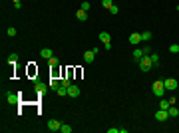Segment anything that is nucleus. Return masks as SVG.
<instances>
[{
    "instance_id": "obj_1",
    "label": "nucleus",
    "mask_w": 179,
    "mask_h": 133,
    "mask_svg": "<svg viewBox=\"0 0 179 133\" xmlns=\"http://www.w3.org/2000/svg\"><path fill=\"white\" fill-rule=\"evenodd\" d=\"M151 91L155 93L157 97H163V93H165V86H163V79H157L155 84L151 86Z\"/></svg>"
},
{
    "instance_id": "obj_2",
    "label": "nucleus",
    "mask_w": 179,
    "mask_h": 133,
    "mask_svg": "<svg viewBox=\"0 0 179 133\" xmlns=\"http://www.w3.org/2000/svg\"><path fill=\"white\" fill-rule=\"evenodd\" d=\"M139 68H141V72H149V70L153 68V62H151V58H149V56H143V58L139 60Z\"/></svg>"
},
{
    "instance_id": "obj_3",
    "label": "nucleus",
    "mask_w": 179,
    "mask_h": 133,
    "mask_svg": "<svg viewBox=\"0 0 179 133\" xmlns=\"http://www.w3.org/2000/svg\"><path fill=\"white\" fill-rule=\"evenodd\" d=\"M48 88H50V84H44V81H38V79L34 81V91H36L38 95H44V93H46V89H48Z\"/></svg>"
},
{
    "instance_id": "obj_4",
    "label": "nucleus",
    "mask_w": 179,
    "mask_h": 133,
    "mask_svg": "<svg viewBox=\"0 0 179 133\" xmlns=\"http://www.w3.org/2000/svg\"><path fill=\"white\" fill-rule=\"evenodd\" d=\"M163 86H165V89H167V91H175V89L179 88L177 79H173V78H167V79H163Z\"/></svg>"
},
{
    "instance_id": "obj_5",
    "label": "nucleus",
    "mask_w": 179,
    "mask_h": 133,
    "mask_svg": "<svg viewBox=\"0 0 179 133\" xmlns=\"http://www.w3.org/2000/svg\"><path fill=\"white\" fill-rule=\"evenodd\" d=\"M100 40L103 42V48H106V50L112 48V38H110V34H108V32H100Z\"/></svg>"
},
{
    "instance_id": "obj_6",
    "label": "nucleus",
    "mask_w": 179,
    "mask_h": 133,
    "mask_svg": "<svg viewBox=\"0 0 179 133\" xmlns=\"http://www.w3.org/2000/svg\"><path fill=\"white\" fill-rule=\"evenodd\" d=\"M78 95H80V86L70 84V86H68V97H78Z\"/></svg>"
},
{
    "instance_id": "obj_7",
    "label": "nucleus",
    "mask_w": 179,
    "mask_h": 133,
    "mask_svg": "<svg viewBox=\"0 0 179 133\" xmlns=\"http://www.w3.org/2000/svg\"><path fill=\"white\" fill-rule=\"evenodd\" d=\"M167 117H169V111H167V109H161V107H159V111L155 113V119H157V121H165Z\"/></svg>"
},
{
    "instance_id": "obj_8",
    "label": "nucleus",
    "mask_w": 179,
    "mask_h": 133,
    "mask_svg": "<svg viewBox=\"0 0 179 133\" xmlns=\"http://www.w3.org/2000/svg\"><path fill=\"white\" fill-rule=\"evenodd\" d=\"M60 127H62V123L58 121V119H50L48 121V129L50 131H60Z\"/></svg>"
},
{
    "instance_id": "obj_9",
    "label": "nucleus",
    "mask_w": 179,
    "mask_h": 133,
    "mask_svg": "<svg viewBox=\"0 0 179 133\" xmlns=\"http://www.w3.org/2000/svg\"><path fill=\"white\" fill-rule=\"evenodd\" d=\"M139 42H141V34L131 32V36H129V44H131V46H137Z\"/></svg>"
},
{
    "instance_id": "obj_10",
    "label": "nucleus",
    "mask_w": 179,
    "mask_h": 133,
    "mask_svg": "<svg viewBox=\"0 0 179 133\" xmlns=\"http://www.w3.org/2000/svg\"><path fill=\"white\" fill-rule=\"evenodd\" d=\"M6 101L14 105V103H18V95H16V93H12V91H6Z\"/></svg>"
},
{
    "instance_id": "obj_11",
    "label": "nucleus",
    "mask_w": 179,
    "mask_h": 133,
    "mask_svg": "<svg viewBox=\"0 0 179 133\" xmlns=\"http://www.w3.org/2000/svg\"><path fill=\"white\" fill-rule=\"evenodd\" d=\"M76 18H78V20H82V22H86V20H88V12L80 8V10H78V14H76Z\"/></svg>"
},
{
    "instance_id": "obj_12",
    "label": "nucleus",
    "mask_w": 179,
    "mask_h": 133,
    "mask_svg": "<svg viewBox=\"0 0 179 133\" xmlns=\"http://www.w3.org/2000/svg\"><path fill=\"white\" fill-rule=\"evenodd\" d=\"M94 58H96V54H94V50H90V52H86V54H84V60H86L88 64H92V62H94Z\"/></svg>"
},
{
    "instance_id": "obj_13",
    "label": "nucleus",
    "mask_w": 179,
    "mask_h": 133,
    "mask_svg": "<svg viewBox=\"0 0 179 133\" xmlns=\"http://www.w3.org/2000/svg\"><path fill=\"white\" fill-rule=\"evenodd\" d=\"M169 117H177V115H179V109H177V107H175V103H173V105H169Z\"/></svg>"
},
{
    "instance_id": "obj_14",
    "label": "nucleus",
    "mask_w": 179,
    "mask_h": 133,
    "mask_svg": "<svg viewBox=\"0 0 179 133\" xmlns=\"http://www.w3.org/2000/svg\"><path fill=\"white\" fill-rule=\"evenodd\" d=\"M56 93H58V95H62V97H64V95H68V88H66V86H62V84H60V86H58V89H56Z\"/></svg>"
},
{
    "instance_id": "obj_15",
    "label": "nucleus",
    "mask_w": 179,
    "mask_h": 133,
    "mask_svg": "<svg viewBox=\"0 0 179 133\" xmlns=\"http://www.w3.org/2000/svg\"><path fill=\"white\" fill-rule=\"evenodd\" d=\"M48 64H50V68H58V66H60V60H58L56 56H52V58L48 60Z\"/></svg>"
},
{
    "instance_id": "obj_16",
    "label": "nucleus",
    "mask_w": 179,
    "mask_h": 133,
    "mask_svg": "<svg viewBox=\"0 0 179 133\" xmlns=\"http://www.w3.org/2000/svg\"><path fill=\"white\" fill-rule=\"evenodd\" d=\"M143 56H145V52H143V50H139V48H137V50H134V58L137 60V62H139Z\"/></svg>"
},
{
    "instance_id": "obj_17",
    "label": "nucleus",
    "mask_w": 179,
    "mask_h": 133,
    "mask_svg": "<svg viewBox=\"0 0 179 133\" xmlns=\"http://www.w3.org/2000/svg\"><path fill=\"white\" fill-rule=\"evenodd\" d=\"M40 56L46 58V60H50V58H52V50H50V48H44V50L40 52Z\"/></svg>"
},
{
    "instance_id": "obj_18",
    "label": "nucleus",
    "mask_w": 179,
    "mask_h": 133,
    "mask_svg": "<svg viewBox=\"0 0 179 133\" xmlns=\"http://www.w3.org/2000/svg\"><path fill=\"white\" fill-rule=\"evenodd\" d=\"M48 84H50V89H52V91H56V89H58V86H60V81H58L56 78H52L50 81H48Z\"/></svg>"
},
{
    "instance_id": "obj_19",
    "label": "nucleus",
    "mask_w": 179,
    "mask_h": 133,
    "mask_svg": "<svg viewBox=\"0 0 179 133\" xmlns=\"http://www.w3.org/2000/svg\"><path fill=\"white\" fill-rule=\"evenodd\" d=\"M169 105H171V101L161 97V101H159V107H161V109H169Z\"/></svg>"
},
{
    "instance_id": "obj_20",
    "label": "nucleus",
    "mask_w": 179,
    "mask_h": 133,
    "mask_svg": "<svg viewBox=\"0 0 179 133\" xmlns=\"http://www.w3.org/2000/svg\"><path fill=\"white\" fill-rule=\"evenodd\" d=\"M16 62H18V54H10L8 56V64H10V66H14Z\"/></svg>"
},
{
    "instance_id": "obj_21",
    "label": "nucleus",
    "mask_w": 179,
    "mask_h": 133,
    "mask_svg": "<svg viewBox=\"0 0 179 133\" xmlns=\"http://www.w3.org/2000/svg\"><path fill=\"white\" fill-rule=\"evenodd\" d=\"M151 40V32H141V42H149Z\"/></svg>"
},
{
    "instance_id": "obj_22",
    "label": "nucleus",
    "mask_w": 179,
    "mask_h": 133,
    "mask_svg": "<svg viewBox=\"0 0 179 133\" xmlns=\"http://www.w3.org/2000/svg\"><path fill=\"white\" fill-rule=\"evenodd\" d=\"M60 131H62V133H72V127H70L68 123H62V127H60Z\"/></svg>"
},
{
    "instance_id": "obj_23",
    "label": "nucleus",
    "mask_w": 179,
    "mask_h": 133,
    "mask_svg": "<svg viewBox=\"0 0 179 133\" xmlns=\"http://www.w3.org/2000/svg\"><path fill=\"white\" fill-rule=\"evenodd\" d=\"M169 52H171V54H177L179 52V44H171L169 46Z\"/></svg>"
},
{
    "instance_id": "obj_24",
    "label": "nucleus",
    "mask_w": 179,
    "mask_h": 133,
    "mask_svg": "<svg viewBox=\"0 0 179 133\" xmlns=\"http://www.w3.org/2000/svg\"><path fill=\"white\" fill-rule=\"evenodd\" d=\"M112 4H113V0H101V6H103V8H110Z\"/></svg>"
},
{
    "instance_id": "obj_25",
    "label": "nucleus",
    "mask_w": 179,
    "mask_h": 133,
    "mask_svg": "<svg viewBox=\"0 0 179 133\" xmlns=\"http://www.w3.org/2000/svg\"><path fill=\"white\" fill-rule=\"evenodd\" d=\"M108 10L112 12L113 16H115V14H117V12H120V8H117V6H115V4H112V6H110V8H108Z\"/></svg>"
},
{
    "instance_id": "obj_26",
    "label": "nucleus",
    "mask_w": 179,
    "mask_h": 133,
    "mask_svg": "<svg viewBox=\"0 0 179 133\" xmlns=\"http://www.w3.org/2000/svg\"><path fill=\"white\" fill-rule=\"evenodd\" d=\"M149 58H151L153 64H159V56H157V54H149Z\"/></svg>"
},
{
    "instance_id": "obj_27",
    "label": "nucleus",
    "mask_w": 179,
    "mask_h": 133,
    "mask_svg": "<svg viewBox=\"0 0 179 133\" xmlns=\"http://www.w3.org/2000/svg\"><path fill=\"white\" fill-rule=\"evenodd\" d=\"M90 8H92V4H90V2H82V10H86V12H88Z\"/></svg>"
},
{
    "instance_id": "obj_28",
    "label": "nucleus",
    "mask_w": 179,
    "mask_h": 133,
    "mask_svg": "<svg viewBox=\"0 0 179 133\" xmlns=\"http://www.w3.org/2000/svg\"><path fill=\"white\" fill-rule=\"evenodd\" d=\"M6 34H8V36H16V28H8V30H6Z\"/></svg>"
},
{
    "instance_id": "obj_29",
    "label": "nucleus",
    "mask_w": 179,
    "mask_h": 133,
    "mask_svg": "<svg viewBox=\"0 0 179 133\" xmlns=\"http://www.w3.org/2000/svg\"><path fill=\"white\" fill-rule=\"evenodd\" d=\"M60 84H62V86H66V88H68V86H70V84H72V79H68V78H64V79H62V81H60Z\"/></svg>"
},
{
    "instance_id": "obj_30",
    "label": "nucleus",
    "mask_w": 179,
    "mask_h": 133,
    "mask_svg": "<svg viewBox=\"0 0 179 133\" xmlns=\"http://www.w3.org/2000/svg\"><path fill=\"white\" fill-rule=\"evenodd\" d=\"M108 133H120V129H117V127H110V129H108Z\"/></svg>"
},
{
    "instance_id": "obj_31",
    "label": "nucleus",
    "mask_w": 179,
    "mask_h": 133,
    "mask_svg": "<svg viewBox=\"0 0 179 133\" xmlns=\"http://www.w3.org/2000/svg\"><path fill=\"white\" fill-rule=\"evenodd\" d=\"M28 74H30V76H34V74H36V70H34V66H30V68H28Z\"/></svg>"
},
{
    "instance_id": "obj_32",
    "label": "nucleus",
    "mask_w": 179,
    "mask_h": 133,
    "mask_svg": "<svg viewBox=\"0 0 179 133\" xmlns=\"http://www.w3.org/2000/svg\"><path fill=\"white\" fill-rule=\"evenodd\" d=\"M14 2H20V0H14Z\"/></svg>"
},
{
    "instance_id": "obj_33",
    "label": "nucleus",
    "mask_w": 179,
    "mask_h": 133,
    "mask_svg": "<svg viewBox=\"0 0 179 133\" xmlns=\"http://www.w3.org/2000/svg\"><path fill=\"white\" fill-rule=\"evenodd\" d=\"M177 10H179V6H177Z\"/></svg>"
}]
</instances>
